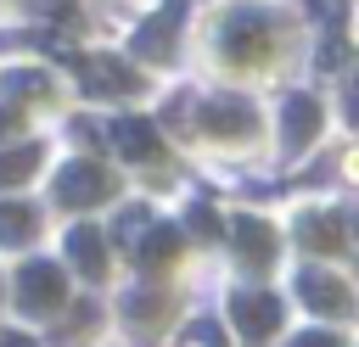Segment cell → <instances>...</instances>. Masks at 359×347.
Instances as JSON below:
<instances>
[{
	"instance_id": "6da1fadb",
	"label": "cell",
	"mask_w": 359,
	"mask_h": 347,
	"mask_svg": "<svg viewBox=\"0 0 359 347\" xmlns=\"http://www.w3.org/2000/svg\"><path fill=\"white\" fill-rule=\"evenodd\" d=\"M219 45H224L236 62H252L258 50H269V11H258V6H236V11H224V22H219Z\"/></svg>"
},
{
	"instance_id": "7a4b0ae2",
	"label": "cell",
	"mask_w": 359,
	"mask_h": 347,
	"mask_svg": "<svg viewBox=\"0 0 359 347\" xmlns=\"http://www.w3.org/2000/svg\"><path fill=\"white\" fill-rule=\"evenodd\" d=\"M56 196H62L67 207H90V201H107V196H112V179H107V168H95V162H73V168H62Z\"/></svg>"
},
{
	"instance_id": "3957f363",
	"label": "cell",
	"mask_w": 359,
	"mask_h": 347,
	"mask_svg": "<svg viewBox=\"0 0 359 347\" xmlns=\"http://www.w3.org/2000/svg\"><path fill=\"white\" fill-rule=\"evenodd\" d=\"M17 302H22L28 313L62 308V269H56V263H28L22 280H17Z\"/></svg>"
},
{
	"instance_id": "277c9868",
	"label": "cell",
	"mask_w": 359,
	"mask_h": 347,
	"mask_svg": "<svg viewBox=\"0 0 359 347\" xmlns=\"http://www.w3.org/2000/svg\"><path fill=\"white\" fill-rule=\"evenodd\" d=\"M230 313H236V325H241L247 341H269V330L280 325V302H275L269 291H241V297L230 302Z\"/></svg>"
},
{
	"instance_id": "5b68a950",
	"label": "cell",
	"mask_w": 359,
	"mask_h": 347,
	"mask_svg": "<svg viewBox=\"0 0 359 347\" xmlns=\"http://www.w3.org/2000/svg\"><path fill=\"white\" fill-rule=\"evenodd\" d=\"M314 129H320V101L314 95H286V106H280V140H286V151H303L314 140Z\"/></svg>"
},
{
	"instance_id": "8992f818",
	"label": "cell",
	"mask_w": 359,
	"mask_h": 347,
	"mask_svg": "<svg viewBox=\"0 0 359 347\" xmlns=\"http://www.w3.org/2000/svg\"><path fill=\"white\" fill-rule=\"evenodd\" d=\"M180 17H185V6H180V0H174V6H163L151 22H140V28H135V50H140V56H151V62H163V56H168V45H174Z\"/></svg>"
},
{
	"instance_id": "52a82bcc",
	"label": "cell",
	"mask_w": 359,
	"mask_h": 347,
	"mask_svg": "<svg viewBox=\"0 0 359 347\" xmlns=\"http://www.w3.org/2000/svg\"><path fill=\"white\" fill-rule=\"evenodd\" d=\"M112 146H118L129 162H157V157H163L157 129H151L146 118H118V123H112Z\"/></svg>"
},
{
	"instance_id": "ba28073f",
	"label": "cell",
	"mask_w": 359,
	"mask_h": 347,
	"mask_svg": "<svg viewBox=\"0 0 359 347\" xmlns=\"http://www.w3.org/2000/svg\"><path fill=\"white\" fill-rule=\"evenodd\" d=\"M202 123H208V134H252V106L241 101V95H219V101H208L202 106Z\"/></svg>"
},
{
	"instance_id": "9c48e42d",
	"label": "cell",
	"mask_w": 359,
	"mask_h": 347,
	"mask_svg": "<svg viewBox=\"0 0 359 347\" xmlns=\"http://www.w3.org/2000/svg\"><path fill=\"white\" fill-rule=\"evenodd\" d=\"M79 78H84L90 95H129V90H135L129 67H118L112 56H90V62H79Z\"/></svg>"
},
{
	"instance_id": "30bf717a",
	"label": "cell",
	"mask_w": 359,
	"mask_h": 347,
	"mask_svg": "<svg viewBox=\"0 0 359 347\" xmlns=\"http://www.w3.org/2000/svg\"><path fill=\"white\" fill-rule=\"evenodd\" d=\"M230 241H236L241 263H252V269H264V263L275 257V235H269V224H258V218H236V224H230Z\"/></svg>"
},
{
	"instance_id": "8fae6325",
	"label": "cell",
	"mask_w": 359,
	"mask_h": 347,
	"mask_svg": "<svg viewBox=\"0 0 359 347\" xmlns=\"http://www.w3.org/2000/svg\"><path fill=\"white\" fill-rule=\"evenodd\" d=\"M297 291H303V302H309V308H320V313H348V291H342L331 274H320V269H303Z\"/></svg>"
},
{
	"instance_id": "7c38bea8",
	"label": "cell",
	"mask_w": 359,
	"mask_h": 347,
	"mask_svg": "<svg viewBox=\"0 0 359 347\" xmlns=\"http://www.w3.org/2000/svg\"><path fill=\"white\" fill-rule=\"evenodd\" d=\"M67 257H73V263H79V269H84L90 280H95V274L107 269V246H101V235H95L90 224H79V229L67 235Z\"/></svg>"
},
{
	"instance_id": "4fadbf2b",
	"label": "cell",
	"mask_w": 359,
	"mask_h": 347,
	"mask_svg": "<svg viewBox=\"0 0 359 347\" xmlns=\"http://www.w3.org/2000/svg\"><path fill=\"white\" fill-rule=\"evenodd\" d=\"M303 246H314V252H337V246H342V218H337V213L303 218Z\"/></svg>"
},
{
	"instance_id": "5bb4252c",
	"label": "cell",
	"mask_w": 359,
	"mask_h": 347,
	"mask_svg": "<svg viewBox=\"0 0 359 347\" xmlns=\"http://www.w3.org/2000/svg\"><path fill=\"white\" fill-rule=\"evenodd\" d=\"M28 229H34V213H28L22 201H6V207H0V241L17 246V241H28Z\"/></svg>"
},
{
	"instance_id": "9a60e30c",
	"label": "cell",
	"mask_w": 359,
	"mask_h": 347,
	"mask_svg": "<svg viewBox=\"0 0 359 347\" xmlns=\"http://www.w3.org/2000/svg\"><path fill=\"white\" fill-rule=\"evenodd\" d=\"M34 162H39V146H17V151H6V157H0V185L28 179V174H34Z\"/></svg>"
},
{
	"instance_id": "2e32d148",
	"label": "cell",
	"mask_w": 359,
	"mask_h": 347,
	"mask_svg": "<svg viewBox=\"0 0 359 347\" xmlns=\"http://www.w3.org/2000/svg\"><path fill=\"white\" fill-rule=\"evenodd\" d=\"M180 246V229H157V235H146L140 241V263L146 269H157V263H168V252Z\"/></svg>"
},
{
	"instance_id": "e0dca14e",
	"label": "cell",
	"mask_w": 359,
	"mask_h": 347,
	"mask_svg": "<svg viewBox=\"0 0 359 347\" xmlns=\"http://www.w3.org/2000/svg\"><path fill=\"white\" fill-rule=\"evenodd\" d=\"M0 84H6L11 95H22V101H28V95H50V78H45V73H6Z\"/></svg>"
},
{
	"instance_id": "ac0fdd59",
	"label": "cell",
	"mask_w": 359,
	"mask_h": 347,
	"mask_svg": "<svg viewBox=\"0 0 359 347\" xmlns=\"http://www.w3.org/2000/svg\"><path fill=\"white\" fill-rule=\"evenodd\" d=\"M140 235H146V207H129V213L118 218V241H123V246H135Z\"/></svg>"
},
{
	"instance_id": "d6986e66",
	"label": "cell",
	"mask_w": 359,
	"mask_h": 347,
	"mask_svg": "<svg viewBox=\"0 0 359 347\" xmlns=\"http://www.w3.org/2000/svg\"><path fill=\"white\" fill-rule=\"evenodd\" d=\"M191 224H196V235H213V229H219V224H213V213H208V207H196V213H191Z\"/></svg>"
},
{
	"instance_id": "ffe728a7",
	"label": "cell",
	"mask_w": 359,
	"mask_h": 347,
	"mask_svg": "<svg viewBox=\"0 0 359 347\" xmlns=\"http://www.w3.org/2000/svg\"><path fill=\"white\" fill-rule=\"evenodd\" d=\"M297 347H342V341H337V336H325V330H320V336L309 330V336H297Z\"/></svg>"
},
{
	"instance_id": "44dd1931",
	"label": "cell",
	"mask_w": 359,
	"mask_h": 347,
	"mask_svg": "<svg viewBox=\"0 0 359 347\" xmlns=\"http://www.w3.org/2000/svg\"><path fill=\"white\" fill-rule=\"evenodd\" d=\"M17 129V106H0V134H11Z\"/></svg>"
},
{
	"instance_id": "7402d4cb",
	"label": "cell",
	"mask_w": 359,
	"mask_h": 347,
	"mask_svg": "<svg viewBox=\"0 0 359 347\" xmlns=\"http://www.w3.org/2000/svg\"><path fill=\"white\" fill-rule=\"evenodd\" d=\"M39 6H45L50 17H67V6H73V0H39Z\"/></svg>"
},
{
	"instance_id": "603a6c76",
	"label": "cell",
	"mask_w": 359,
	"mask_h": 347,
	"mask_svg": "<svg viewBox=\"0 0 359 347\" xmlns=\"http://www.w3.org/2000/svg\"><path fill=\"white\" fill-rule=\"evenodd\" d=\"M348 118L359 123V84H353V95H348Z\"/></svg>"
}]
</instances>
